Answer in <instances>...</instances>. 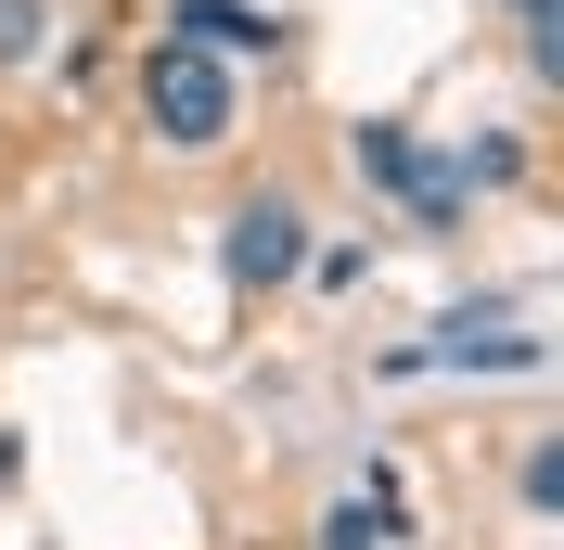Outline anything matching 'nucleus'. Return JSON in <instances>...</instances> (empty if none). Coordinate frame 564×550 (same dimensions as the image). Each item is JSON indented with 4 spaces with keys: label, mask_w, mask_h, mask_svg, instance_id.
Instances as JSON below:
<instances>
[{
    "label": "nucleus",
    "mask_w": 564,
    "mask_h": 550,
    "mask_svg": "<svg viewBox=\"0 0 564 550\" xmlns=\"http://www.w3.org/2000/svg\"><path fill=\"white\" fill-rule=\"evenodd\" d=\"M141 116H154V141H180V154H218V141H231V65H206L193 38H154V52H141Z\"/></svg>",
    "instance_id": "obj_1"
},
{
    "label": "nucleus",
    "mask_w": 564,
    "mask_h": 550,
    "mask_svg": "<svg viewBox=\"0 0 564 550\" xmlns=\"http://www.w3.org/2000/svg\"><path fill=\"white\" fill-rule=\"evenodd\" d=\"M167 38H193V52H282V26L257 13V0H167Z\"/></svg>",
    "instance_id": "obj_3"
},
{
    "label": "nucleus",
    "mask_w": 564,
    "mask_h": 550,
    "mask_svg": "<svg viewBox=\"0 0 564 550\" xmlns=\"http://www.w3.org/2000/svg\"><path fill=\"white\" fill-rule=\"evenodd\" d=\"M295 270H308V218L282 206V193H257V206L231 218V282L270 295V282H295Z\"/></svg>",
    "instance_id": "obj_2"
},
{
    "label": "nucleus",
    "mask_w": 564,
    "mask_h": 550,
    "mask_svg": "<svg viewBox=\"0 0 564 550\" xmlns=\"http://www.w3.org/2000/svg\"><path fill=\"white\" fill-rule=\"evenodd\" d=\"M39 52V0H0V65H26Z\"/></svg>",
    "instance_id": "obj_6"
},
{
    "label": "nucleus",
    "mask_w": 564,
    "mask_h": 550,
    "mask_svg": "<svg viewBox=\"0 0 564 550\" xmlns=\"http://www.w3.org/2000/svg\"><path fill=\"white\" fill-rule=\"evenodd\" d=\"M347 167L372 179V193H411V167H423V154H411V129H398V116H372V129L347 141Z\"/></svg>",
    "instance_id": "obj_5"
},
{
    "label": "nucleus",
    "mask_w": 564,
    "mask_h": 550,
    "mask_svg": "<svg viewBox=\"0 0 564 550\" xmlns=\"http://www.w3.org/2000/svg\"><path fill=\"white\" fill-rule=\"evenodd\" d=\"M513 13H527V38H552V26H564V0H513Z\"/></svg>",
    "instance_id": "obj_7"
},
{
    "label": "nucleus",
    "mask_w": 564,
    "mask_h": 550,
    "mask_svg": "<svg viewBox=\"0 0 564 550\" xmlns=\"http://www.w3.org/2000/svg\"><path fill=\"white\" fill-rule=\"evenodd\" d=\"M423 359H449V372H539L552 345H539V333H488V320H449V333H436V345H411L398 372H423Z\"/></svg>",
    "instance_id": "obj_4"
}]
</instances>
